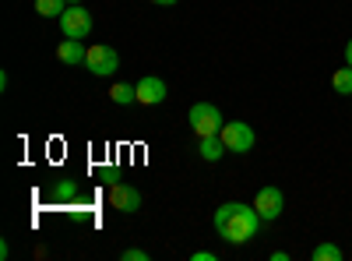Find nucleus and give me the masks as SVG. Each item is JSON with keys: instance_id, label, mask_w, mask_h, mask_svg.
<instances>
[{"instance_id": "nucleus-5", "label": "nucleus", "mask_w": 352, "mask_h": 261, "mask_svg": "<svg viewBox=\"0 0 352 261\" xmlns=\"http://www.w3.org/2000/svg\"><path fill=\"white\" fill-rule=\"evenodd\" d=\"M60 32H64V39H88V32H92V14L81 4H67V11L60 14Z\"/></svg>"}, {"instance_id": "nucleus-2", "label": "nucleus", "mask_w": 352, "mask_h": 261, "mask_svg": "<svg viewBox=\"0 0 352 261\" xmlns=\"http://www.w3.org/2000/svg\"><path fill=\"white\" fill-rule=\"evenodd\" d=\"M222 124H226V121H222V113H219L215 103H194V106H190V131H194L197 138L219 134Z\"/></svg>"}, {"instance_id": "nucleus-4", "label": "nucleus", "mask_w": 352, "mask_h": 261, "mask_svg": "<svg viewBox=\"0 0 352 261\" xmlns=\"http://www.w3.org/2000/svg\"><path fill=\"white\" fill-rule=\"evenodd\" d=\"M85 67L92 71L96 78H109V74H116V67H120V56H116V50H113V46L99 43V46H88Z\"/></svg>"}, {"instance_id": "nucleus-11", "label": "nucleus", "mask_w": 352, "mask_h": 261, "mask_svg": "<svg viewBox=\"0 0 352 261\" xmlns=\"http://www.w3.org/2000/svg\"><path fill=\"white\" fill-rule=\"evenodd\" d=\"M109 99L116 103V106H131V103H138V89H134V85H113V89H109Z\"/></svg>"}, {"instance_id": "nucleus-8", "label": "nucleus", "mask_w": 352, "mask_h": 261, "mask_svg": "<svg viewBox=\"0 0 352 261\" xmlns=\"http://www.w3.org/2000/svg\"><path fill=\"white\" fill-rule=\"evenodd\" d=\"M138 103H144V106H159L166 96H169V89H166V81L162 78H155V74H144L138 85Z\"/></svg>"}, {"instance_id": "nucleus-16", "label": "nucleus", "mask_w": 352, "mask_h": 261, "mask_svg": "<svg viewBox=\"0 0 352 261\" xmlns=\"http://www.w3.org/2000/svg\"><path fill=\"white\" fill-rule=\"evenodd\" d=\"M124 261H148V251H141V247H131V251H124Z\"/></svg>"}, {"instance_id": "nucleus-6", "label": "nucleus", "mask_w": 352, "mask_h": 261, "mask_svg": "<svg viewBox=\"0 0 352 261\" xmlns=\"http://www.w3.org/2000/svg\"><path fill=\"white\" fill-rule=\"evenodd\" d=\"M254 209H257V216L264 222H275L282 216V209H285V198H282L278 187H261L257 198H254Z\"/></svg>"}, {"instance_id": "nucleus-15", "label": "nucleus", "mask_w": 352, "mask_h": 261, "mask_svg": "<svg viewBox=\"0 0 352 261\" xmlns=\"http://www.w3.org/2000/svg\"><path fill=\"white\" fill-rule=\"evenodd\" d=\"M81 194V187H78V180H60L53 187V198L56 201H71V198H78Z\"/></svg>"}, {"instance_id": "nucleus-13", "label": "nucleus", "mask_w": 352, "mask_h": 261, "mask_svg": "<svg viewBox=\"0 0 352 261\" xmlns=\"http://www.w3.org/2000/svg\"><path fill=\"white\" fill-rule=\"evenodd\" d=\"M36 11L43 18H60L67 11V0H36Z\"/></svg>"}, {"instance_id": "nucleus-9", "label": "nucleus", "mask_w": 352, "mask_h": 261, "mask_svg": "<svg viewBox=\"0 0 352 261\" xmlns=\"http://www.w3.org/2000/svg\"><path fill=\"white\" fill-rule=\"evenodd\" d=\"M85 56H88V46L81 39H64L60 46H56V61H60V64L78 67V64H85Z\"/></svg>"}, {"instance_id": "nucleus-7", "label": "nucleus", "mask_w": 352, "mask_h": 261, "mask_svg": "<svg viewBox=\"0 0 352 261\" xmlns=\"http://www.w3.org/2000/svg\"><path fill=\"white\" fill-rule=\"evenodd\" d=\"M109 205L120 209V212H138L141 209V191L134 184L116 180V184H109Z\"/></svg>"}, {"instance_id": "nucleus-10", "label": "nucleus", "mask_w": 352, "mask_h": 261, "mask_svg": "<svg viewBox=\"0 0 352 261\" xmlns=\"http://www.w3.org/2000/svg\"><path fill=\"white\" fill-rule=\"evenodd\" d=\"M197 152H201L204 163H219V159L226 156V141H222V134H204V138H197Z\"/></svg>"}, {"instance_id": "nucleus-3", "label": "nucleus", "mask_w": 352, "mask_h": 261, "mask_svg": "<svg viewBox=\"0 0 352 261\" xmlns=\"http://www.w3.org/2000/svg\"><path fill=\"white\" fill-rule=\"evenodd\" d=\"M222 141H226V152H240V156H247L250 149H254V127L250 124H243V121H229V124H222Z\"/></svg>"}, {"instance_id": "nucleus-14", "label": "nucleus", "mask_w": 352, "mask_h": 261, "mask_svg": "<svg viewBox=\"0 0 352 261\" xmlns=\"http://www.w3.org/2000/svg\"><path fill=\"white\" fill-rule=\"evenodd\" d=\"M310 258H314V261H342L345 254H342V247H335V244H317Z\"/></svg>"}, {"instance_id": "nucleus-12", "label": "nucleus", "mask_w": 352, "mask_h": 261, "mask_svg": "<svg viewBox=\"0 0 352 261\" xmlns=\"http://www.w3.org/2000/svg\"><path fill=\"white\" fill-rule=\"evenodd\" d=\"M331 89H335L338 96H352V67H349V64L331 74Z\"/></svg>"}, {"instance_id": "nucleus-1", "label": "nucleus", "mask_w": 352, "mask_h": 261, "mask_svg": "<svg viewBox=\"0 0 352 261\" xmlns=\"http://www.w3.org/2000/svg\"><path fill=\"white\" fill-rule=\"evenodd\" d=\"M261 216L254 205H243V201H226V205L215 209L212 216V226H215V233L229 244H247L257 237V229H261Z\"/></svg>"}, {"instance_id": "nucleus-18", "label": "nucleus", "mask_w": 352, "mask_h": 261, "mask_svg": "<svg viewBox=\"0 0 352 261\" xmlns=\"http://www.w3.org/2000/svg\"><path fill=\"white\" fill-rule=\"evenodd\" d=\"M345 64H349V67H352V39H349V43H345Z\"/></svg>"}, {"instance_id": "nucleus-17", "label": "nucleus", "mask_w": 352, "mask_h": 261, "mask_svg": "<svg viewBox=\"0 0 352 261\" xmlns=\"http://www.w3.org/2000/svg\"><path fill=\"white\" fill-rule=\"evenodd\" d=\"M190 261H215V254H212V251H194Z\"/></svg>"}, {"instance_id": "nucleus-19", "label": "nucleus", "mask_w": 352, "mask_h": 261, "mask_svg": "<svg viewBox=\"0 0 352 261\" xmlns=\"http://www.w3.org/2000/svg\"><path fill=\"white\" fill-rule=\"evenodd\" d=\"M152 4H166L169 8V4H176V0H152Z\"/></svg>"}, {"instance_id": "nucleus-20", "label": "nucleus", "mask_w": 352, "mask_h": 261, "mask_svg": "<svg viewBox=\"0 0 352 261\" xmlns=\"http://www.w3.org/2000/svg\"><path fill=\"white\" fill-rule=\"evenodd\" d=\"M67 4H81V0H67Z\"/></svg>"}]
</instances>
